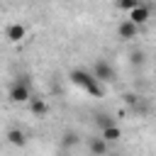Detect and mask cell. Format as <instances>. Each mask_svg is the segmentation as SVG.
Here are the masks:
<instances>
[{
  "label": "cell",
  "mask_w": 156,
  "mask_h": 156,
  "mask_svg": "<svg viewBox=\"0 0 156 156\" xmlns=\"http://www.w3.org/2000/svg\"><path fill=\"white\" fill-rule=\"evenodd\" d=\"M68 78H71V83L73 85H78V88H83L88 95H95V98H102V85L95 80V76H93V71H85V68H73L71 73H68Z\"/></svg>",
  "instance_id": "6da1fadb"
},
{
  "label": "cell",
  "mask_w": 156,
  "mask_h": 156,
  "mask_svg": "<svg viewBox=\"0 0 156 156\" xmlns=\"http://www.w3.org/2000/svg\"><path fill=\"white\" fill-rule=\"evenodd\" d=\"M7 98H10V102H29V100L34 98V95H32V85H29V80H27L24 76L15 78L12 85H10V90H7Z\"/></svg>",
  "instance_id": "7a4b0ae2"
},
{
  "label": "cell",
  "mask_w": 156,
  "mask_h": 156,
  "mask_svg": "<svg viewBox=\"0 0 156 156\" xmlns=\"http://www.w3.org/2000/svg\"><path fill=\"white\" fill-rule=\"evenodd\" d=\"M93 76L98 83H112L115 80V68L107 58H95L93 61Z\"/></svg>",
  "instance_id": "3957f363"
},
{
  "label": "cell",
  "mask_w": 156,
  "mask_h": 156,
  "mask_svg": "<svg viewBox=\"0 0 156 156\" xmlns=\"http://www.w3.org/2000/svg\"><path fill=\"white\" fill-rule=\"evenodd\" d=\"M136 34H139V27L127 17V20H122L119 24H117V39H122V41H132V39H136Z\"/></svg>",
  "instance_id": "277c9868"
},
{
  "label": "cell",
  "mask_w": 156,
  "mask_h": 156,
  "mask_svg": "<svg viewBox=\"0 0 156 156\" xmlns=\"http://www.w3.org/2000/svg\"><path fill=\"white\" fill-rule=\"evenodd\" d=\"M88 151L90 156H110V144L102 136H88Z\"/></svg>",
  "instance_id": "5b68a950"
},
{
  "label": "cell",
  "mask_w": 156,
  "mask_h": 156,
  "mask_svg": "<svg viewBox=\"0 0 156 156\" xmlns=\"http://www.w3.org/2000/svg\"><path fill=\"white\" fill-rule=\"evenodd\" d=\"M5 37H7V41L17 44V41H22V39L27 37V29H24V24L12 22V24H7V27H5Z\"/></svg>",
  "instance_id": "8992f818"
},
{
  "label": "cell",
  "mask_w": 156,
  "mask_h": 156,
  "mask_svg": "<svg viewBox=\"0 0 156 156\" xmlns=\"http://www.w3.org/2000/svg\"><path fill=\"white\" fill-rule=\"evenodd\" d=\"M129 20H132L136 27H139V24H144V22H149V20H151V7L141 2L139 7H134V10L129 12Z\"/></svg>",
  "instance_id": "52a82bcc"
},
{
  "label": "cell",
  "mask_w": 156,
  "mask_h": 156,
  "mask_svg": "<svg viewBox=\"0 0 156 156\" xmlns=\"http://www.w3.org/2000/svg\"><path fill=\"white\" fill-rule=\"evenodd\" d=\"M7 141L12 144V146H17V149H22L24 144H27V134H24V129H20V127H12V129H7Z\"/></svg>",
  "instance_id": "ba28073f"
},
{
  "label": "cell",
  "mask_w": 156,
  "mask_h": 156,
  "mask_svg": "<svg viewBox=\"0 0 156 156\" xmlns=\"http://www.w3.org/2000/svg\"><path fill=\"white\" fill-rule=\"evenodd\" d=\"M100 136H102L107 144H115V141H119V139H122V129H119V124H112V127L102 129V132H100Z\"/></svg>",
  "instance_id": "9c48e42d"
},
{
  "label": "cell",
  "mask_w": 156,
  "mask_h": 156,
  "mask_svg": "<svg viewBox=\"0 0 156 156\" xmlns=\"http://www.w3.org/2000/svg\"><path fill=\"white\" fill-rule=\"evenodd\" d=\"M29 110H32V115L44 117V115L49 112V105H46V100H41V98H32V100H29Z\"/></svg>",
  "instance_id": "30bf717a"
},
{
  "label": "cell",
  "mask_w": 156,
  "mask_h": 156,
  "mask_svg": "<svg viewBox=\"0 0 156 156\" xmlns=\"http://www.w3.org/2000/svg\"><path fill=\"white\" fill-rule=\"evenodd\" d=\"M76 144H78V134H76V132H71V129H68V132H63V136H61V141H58L61 151L66 154V151H68L71 146H76Z\"/></svg>",
  "instance_id": "8fae6325"
},
{
  "label": "cell",
  "mask_w": 156,
  "mask_h": 156,
  "mask_svg": "<svg viewBox=\"0 0 156 156\" xmlns=\"http://www.w3.org/2000/svg\"><path fill=\"white\" fill-rule=\"evenodd\" d=\"M93 122H95V127H98L100 132H102V129H107V127H112V124H117L107 112H98V115L93 117Z\"/></svg>",
  "instance_id": "7c38bea8"
},
{
  "label": "cell",
  "mask_w": 156,
  "mask_h": 156,
  "mask_svg": "<svg viewBox=\"0 0 156 156\" xmlns=\"http://www.w3.org/2000/svg\"><path fill=\"white\" fill-rule=\"evenodd\" d=\"M129 63H132V66H144V63H146V54H144L141 49H134V51L129 54Z\"/></svg>",
  "instance_id": "4fadbf2b"
},
{
  "label": "cell",
  "mask_w": 156,
  "mask_h": 156,
  "mask_svg": "<svg viewBox=\"0 0 156 156\" xmlns=\"http://www.w3.org/2000/svg\"><path fill=\"white\" fill-rule=\"evenodd\" d=\"M139 5H141L139 0H124V2H119L117 7H119V10H127V12H132V10H134V7H139Z\"/></svg>",
  "instance_id": "5bb4252c"
},
{
  "label": "cell",
  "mask_w": 156,
  "mask_h": 156,
  "mask_svg": "<svg viewBox=\"0 0 156 156\" xmlns=\"http://www.w3.org/2000/svg\"><path fill=\"white\" fill-rule=\"evenodd\" d=\"M54 156H66V154H63V151H56V154H54Z\"/></svg>",
  "instance_id": "9a60e30c"
},
{
  "label": "cell",
  "mask_w": 156,
  "mask_h": 156,
  "mask_svg": "<svg viewBox=\"0 0 156 156\" xmlns=\"http://www.w3.org/2000/svg\"><path fill=\"white\" fill-rule=\"evenodd\" d=\"M110 156H124V154H112V151H110Z\"/></svg>",
  "instance_id": "2e32d148"
}]
</instances>
